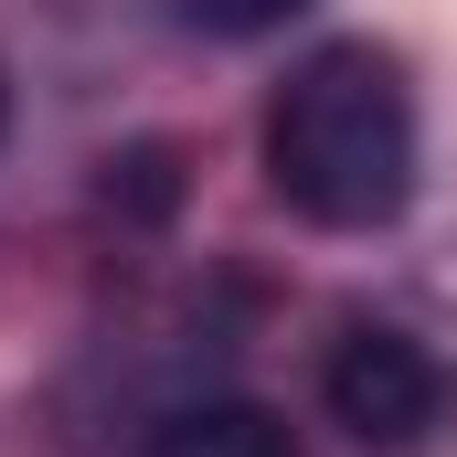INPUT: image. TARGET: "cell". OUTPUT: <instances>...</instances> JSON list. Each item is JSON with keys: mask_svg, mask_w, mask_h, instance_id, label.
Listing matches in <instances>:
<instances>
[{"mask_svg": "<svg viewBox=\"0 0 457 457\" xmlns=\"http://www.w3.org/2000/svg\"><path fill=\"white\" fill-rule=\"evenodd\" d=\"M320 404H330V426H351L361 447H426L436 426H447L457 383L447 361L415 341V330H394V320H351L330 361H320Z\"/></svg>", "mask_w": 457, "mask_h": 457, "instance_id": "2", "label": "cell"}, {"mask_svg": "<svg viewBox=\"0 0 457 457\" xmlns=\"http://www.w3.org/2000/svg\"><path fill=\"white\" fill-rule=\"evenodd\" d=\"M149 457H298V436H287V415H266V404H181V415L149 436Z\"/></svg>", "mask_w": 457, "mask_h": 457, "instance_id": "3", "label": "cell"}, {"mask_svg": "<svg viewBox=\"0 0 457 457\" xmlns=\"http://www.w3.org/2000/svg\"><path fill=\"white\" fill-rule=\"evenodd\" d=\"M266 181L287 213L330 234L394 224L415 203V96H404L394 54H372V43L309 54L266 107Z\"/></svg>", "mask_w": 457, "mask_h": 457, "instance_id": "1", "label": "cell"}, {"mask_svg": "<svg viewBox=\"0 0 457 457\" xmlns=\"http://www.w3.org/2000/svg\"><path fill=\"white\" fill-rule=\"evenodd\" d=\"M0 128H11V86H0Z\"/></svg>", "mask_w": 457, "mask_h": 457, "instance_id": "5", "label": "cell"}, {"mask_svg": "<svg viewBox=\"0 0 457 457\" xmlns=\"http://www.w3.org/2000/svg\"><path fill=\"white\" fill-rule=\"evenodd\" d=\"M181 11H192L203 32H234V43H245V32H287L309 0H181Z\"/></svg>", "mask_w": 457, "mask_h": 457, "instance_id": "4", "label": "cell"}]
</instances>
